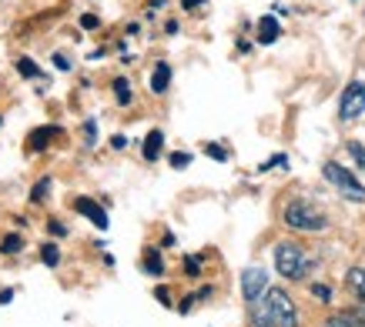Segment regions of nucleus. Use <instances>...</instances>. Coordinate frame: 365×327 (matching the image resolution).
Segmentation results:
<instances>
[{"mask_svg": "<svg viewBox=\"0 0 365 327\" xmlns=\"http://www.w3.org/2000/svg\"><path fill=\"white\" fill-rule=\"evenodd\" d=\"M268 291V274H265V267H248V271L242 274V294H245V301L248 304H255L258 297Z\"/></svg>", "mask_w": 365, "mask_h": 327, "instance_id": "nucleus-6", "label": "nucleus"}, {"mask_svg": "<svg viewBox=\"0 0 365 327\" xmlns=\"http://www.w3.org/2000/svg\"><path fill=\"white\" fill-rule=\"evenodd\" d=\"M329 327H352V324H349V317L345 314H335L332 321H329Z\"/></svg>", "mask_w": 365, "mask_h": 327, "instance_id": "nucleus-29", "label": "nucleus"}, {"mask_svg": "<svg viewBox=\"0 0 365 327\" xmlns=\"http://www.w3.org/2000/svg\"><path fill=\"white\" fill-rule=\"evenodd\" d=\"M41 261H44L47 267H57V264H61V251H57V244H44V247H41Z\"/></svg>", "mask_w": 365, "mask_h": 327, "instance_id": "nucleus-18", "label": "nucleus"}, {"mask_svg": "<svg viewBox=\"0 0 365 327\" xmlns=\"http://www.w3.org/2000/svg\"><path fill=\"white\" fill-rule=\"evenodd\" d=\"M252 321H255V327H278L275 321H272V314H268L265 307H255V314H252Z\"/></svg>", "mask_w": 365, "mask_h": 327, "instance_id": "nucleus-19", "label": "nucleus"}, {"mask_svg": "<svg viewBox=\"0 0 365 327\" xmlns=\"http://www.w3.org/2000/svg\"><path fill=\"white\" fill-rule=\"evenodd\" d=\"M94 141H98V124H94V120H84V144L94 147Z\"/></svg>", "mask_w": 365, "mask_h": 327, "instance_id": "nucleus-21", "label": "nucleus"}, {"mask_svg": "<svg viewBox=\"0 0 365 327\" xmlns=\"http://www.w3.org/2000/svg\"><path fill=\"white\" fill-rule=\"evenodd\" d=\"M114 97H118V104H121V107H128V104H131V87H128V80H124V77H118V80H114Z\"/></svg>", "mask_w": 365, "mask_h": 327, "instance_id": "nucleus-17", "label": "nucleus"}, {"mask_svg": "<svg viewBox=\"0 0 365 327\" xmlns=\"http://www.w3.org/2000/svg\"><path fill=\"white\" fill-rule=\"evenodd\" d=\"M312 294L319 297V301H332V287H329V284H315V287H312Z\"/></svg>", "mask_w": 365, "mask_h": 327, "instance_id": "nucleus-23", "label": "nucleus"}, {"mask_svg": "<svg viewBox=\"0 0 365 327\" xmlns=\"http://www.w3.org/2000/svg\"><path fill=\"white\" fill-rule=\"evenodd\" d=\"M188 164H191V157H188L185 151H175V154H171V167H178V171H185Z\"/></svg>", "mask_w": 365, "mask_h": 327, "instance_id": "nucleus-22", "label": "nucleus"}, {"mask_svg": "<svg viewBox=\"0 0 365 327\" xmlns=\"http://www.w3.org/2000/svg\"><path fill=\"white\" fill-rule=\"evenodd\" d=\"M161 147H165V131H151L141 144L144 161H158V157H161Z\"/></svg>", "mask_w": 365, "mask_h": 327, "instance_id": "nucleus-10", "label": "nucleus"}, {"mask_svg": "<svg viewBox=\"0 0 365 327\" xmlns=\"http://www.w3.org/2000/svg\"><path fill=\"white\" fill-rule=\"evenodd\" d=\"M359 114H365V84L362 80H352V84L342 90V100H339V117L355 120Z\"/></svg>", "mask_w": 365, "mask_h": 327, "instance_id": "nucleus-5", "label": "nucleus"}, {"mask_svg": "<svg viewBox=\"0 0 365 327\" xmlns=\"http://www.w3.org/2000/svg\"><path fill=\"white\" fill-rule=\"evenodd\" d=\"M51 184H54L51 177H41V181L34 184V191H31V200H34V204H44L47 194H51Z\"/></svg>", "mask_w": 365, "mask_h": 327, "instance_id": "nucleus-15", "label": "nucleus"}, {"mask_svg": "<svg viewBox=\"0 0 365 327\" xmlns=\"http://www.w3.org/2000/svg\"><path fill=\"white\" fill-rule=\"evenodd\" d=\"M312 264L305 261V254L295 247V244H278L275 247V271L282 274V277H288V281H299V277H305L309 274Z\"/></svg>", "mask_w": 365, "mask_h": 327, "instance_id": "nucleus-2", "label": "nucleus"}, {"mask_svg": "<svg viewBox=\"0 0 365 327\" xmlns=\"http://www.w3.org/2000/svg\"><path fill=\"white\" fill-rule=\"evenodd\" d=\"M14 301V291H4V294H0V304H11Z\"/></svg>", "mask_w": 365, "mask_h": 327, "instance_id": "nucleus-32", "label": "nucleus"}, {"mask_svg": "<svg viewBox=\"0 0 365 327\" xmlns=\"http://www.w3.org/2000/svg\"><path fill=\"white\" fill-rule=\"evenodd\" d=\"M24 251V237L21 234H7L0 240V254H21Z\"/></svg>", "mask_w": 365, "mask_h": 327, "instance_id": "nucleus-16", "label": "nucleus"}, {"mask_svg": "<svg viewBox=\"0 0 365 327\" xmlns=\"http://www.w3.org/2000/svg\"><path fill=\"white\" fill-rule=\"evenodd\" d=\"M349 154H352V161L359 164L365 171V144H359V141H349Z\"/></svg>", "mask_w": 365, "mask_h": 327, "instance_id": "nucleus-20", "label": "nucleus"}, {"mask_svg": "<svg viewBox=\"0 0 365 327\" xmlns=\"http://www.w3.org/2000/svg\"><path fill=\"white\" fill-rule=\"evenodd\" d=\"M81 27H84V31H98L101 21L94 17V14H84V17H81Z\"/></svg>", "mask_w": 365, "mask_h": 327, "instance_id": "nucleus-27", "label": "nucleus"}, {"mask_svg": "<svg viewBox=\"0 0 365 327\" xmlns=\"http://www.w3.org/2000/svg\"><path fill=\"white\" fill-rule=\"evenodd\" d=\"M201 4H205V0H181V7H185V11H195V7H201Z\"/></svg>", "mask_w": 365, "mask_h": 327, "instance_id": "nucleus-31", "label": "nucleus"}, {"mask_svg": "<svg viewBox=\"0 0 365 327\" xmlns=\"http://www.w3.org/2000/svg\"><path fill=\"white\" fill-rule=\"evenodd\" d=\"M168 84H171V67L161 60V64H155V74H151V90H155V94H165Z\"/></svg>", "mask_w": 365, "mask_h": 327, "instance_id": "nucleus-12", "label": "nucleus"}, {"mask_svg": "<svg viewBox=\"0 0 365 327\" xmlns=\"http://www.w3.org/2000/svg\"><path fill=\"white\" fill-rule=\"evenodd\" d=\"M0 124H4V117H0Z\"/></svg>", "mask_w": 365, "mask_h": 327, "instance_id": "nucleus-33", "label": "nucleus"}, {"mask_svg": "<svg viewBox=\"0 0 365 327\" xmlns=\"http://www.w3.org/2000/svg\"><path fill=\"white\" fill-rule=\"evenodd\" d=\"M265 311L272 314V321H275L278 327H299V307H295V301H292L285 291H278V287L265 291Z\"/></svg>", "mask_w": 365, "mask_h": 327, "instance_id": "nucleus-1", "label": "nucleus"}, {"mask_svg": "<svg viewBox=\"0 0 365 327\" xmlns=\"http://www.w3.org/2000/svg\"><path fill=\"white\" fill-rule=\"evenodd\" d=\"M17 74L27 77V80H41V77H44V74H41V67L34 64L31 57H21V60H17Z\"/></svg>", "mask_w": 365, "mask_h": 327, "instance_id": "nucleus-14", "label": "nucleus"}, {"mask_svg": "<svg viewBox=\"0 0 365 327\" xmlns=\"http://www.w3.org/2000/svg\"><path fill=\"white\" fill-rule=\"evenodd\" d=\"M285 224L292 230H325V214L322 210H315L312 204H305V200H292L285 208Z\"/></svg>", "mask_w": 365, "mask_h": 327, "instance_id": "nucleus-4", "label": "nucleus"}, {"mask_svg": "<svg viewBox=\"0 0 365 327\" xmlns=\"http://www.w3.org/2000/svg\"><path fill=\"white\" fill-rule=\"evenodd\" d=\"M278 33H282V23H278L275 17H272V14L258 21V44H275Z\"/></svg>", "mask_w": 365, "mask_h": 327, "instance_id": "nucleus-9", "label": "nucleus"}, {"mask_svg": "<svg viewBox=\"0 0 365 327\" xmlns=\"http://www.w3.org/2000/svg\"><path fill=\"white\" fill-rule=\"evenodd\" d=\"M57 134H61V127H57V124H44V127L31 131V137H27V151H31V154L47 151V147H51V141H54Z\"/></svg>", "mask_w": 365, "mask_h": 327, "instance_id": "nucleus-8", "label": "nucleus"}, {"mask_svg": "<svg viewBox=\"0 0 365 327\" xmlns=\"http://www.w3.org/2000/svg\"><path fill=\"white\" fill-rule=\"evenodd\" d=\"M185 274H201V257H185Z\"/></svg>", "mask_w": 365, "mask_h": 327, "instance_id": "nucleus-25", "label": "nucleus"}, {"mask_svg": "<svg viewBox=\"0 0 365 327\" xmlns=\"http://www.w3.org/2000/svg\"><path fill=\"white\" fill-rule=\"evenodd\" d=\"M345 317L352 327H365V311H345Z\"/></svg>", "mask_w": 365, "mask_h": 327, "instance_id": "nucleus-26", "label": "nucleus"}, {"mask_svg": "<svg viewBox=\"0 0 365 327\" xmlns=\"http://www.w3.org/2000/svg\"><path fill=\"white\" fill-rule=\"evenodd\" d=\"M144 271L151 274V277H161V274H165V264H161V254H158L155 247H148V251H144Z\"/></svg>", "mask_w": 365, "mask_h": 327, "instance_id": "nucleus-13", "label": "nucleus"}, {"mask_svg": "<svg viewBox=\"0 0 365 327\" xmlns=\"http://www.w3.org/2000/svg\"><path fill=\"white\" fill-rule=\"evenodd\" d=\"M345 284H349V291L359 304H365V267H352V271L345 274Z\"/></svg>", "mask_w": 365, "mask_h": 327, "instance_id": "nucleus-11", "label": "nucleus"}, {"mask_svg": "<svg viewBox=\"0 0 365 327\" xmlns=\"http://www.w3.org/2000/svg\"><path fill=\"white\" fill-rule=\"evenodd\" d=\"M54 67H61V70H71V60H67L64 54H54Z\"/></svg>", "mask_w": 365, "mask_h": 327, "instance_id": "nucleus-30", "label": "nucleus"}, {"mask_svg": "<svg viewBox=\"0 0 365 327\" xmlns=\"http://www.w3.org/2000/svg\"><path fill=\"white\" fill-rule=\"evenodd\" d=\"M322 174H325V181H329V184H335V191H339L342 197H349V200H355V204H365V187L359 184L349 171H345L342 164L329 161L325 167H322Z\"/></svg>", "mask_w": 365, "mask_h": 327, "instance_id": "nucleus-3", "label": "nucleus"}, {"mask_svg": "<svg viewBox=\"0 0 365 327\" xmlns=\"http://www.w3.org/2000/svg\"><path fill=\"white\" fill-rule=\"evenodd\" d=\"M205 151H208V157H215V161H228V151H225V147H218V144H208Z\"/></svg>", "mask_w": 365, "mask_h": 327, "instance_id": "nucleus-24", "label": "nucleus"}, {"mask_svg": "<svg viewBox=\"0 0 365 327\" xmlns=\"http://www.w3.org/2000/svg\"><path fill=\"white\" fill-rule=\"evenodd\" d=\"M74 208H78V214H84V218H88L98 230H108L111 218L104 214V208H101L98 200H91V197H78V200H74Z\"/></svg>", "mask_w": 365, "mask_h": 327, "instance_id": "nucleus-7", "label": "nucleus"}, {"mask_svg": "<svg viewBox=\"0 0 365 327\" xmlns=\"http://www.w3.org/2000/svg\"><path fill=\"white\" fill-rule=\"evenodd\" d=\"M47 230H51V234H57V237H64V234H67V227L61 224V220H51V224H47Z\"/></svg>", "mask_w": 365, "mask_h": 327, "instance_id": "nucleus-28", "label": "nucleus"}]
</instances>
